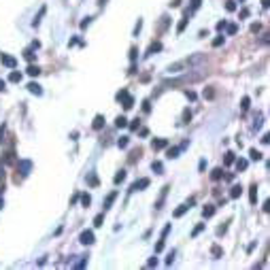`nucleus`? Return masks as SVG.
Instances as JSON below:
<instances>
[{"mask_svg": "<svg viewBox=\"0 0 270 270\" xmlns=\"http://www.w3.org/2000/svg\"><path fill=\"white\" fill-rule=\"evenodd\" d=\"M0 62H2L7 68H11V70L17 66V60L13 58V55H9V53H0Z\"/></svg>", "mask_w": 270, "mask_h": 270, "instance_id": "nucleus-5", "label": "nucleus"}, {"mask_svg": "<svg viewBox=\"0 0 270 270\" xmlns=\"http://www.w3.org/2000/svg\"><path fill=\"white\" fill-rule=\"evenodd\" d=\"M136 53H138V51H136V47H132V49H130V60H132V64L136 62Z\"/></svg>", "mask_w": 270, "mask_h": 270, "instance_id": "nucleus-42", "label": "nucleus"}, {"mask_svg": "<svg viewBox=\"0 0 270 270\" xmlns=\"http://www.w3.org/2000/svg\"><path fill=\"white\" fill-rule=\"evenodd\" d=\"M89 185H98V179H96V176H94V172L89 175Z\"/></svg>", "mask_w": 270, "mask_h": 270, "instance_id": "nucleus-49", "label": "nucleus"}, {"mask_svg": "<svg viewBox=\"0 0 270 270\" xmlns=\"http://www.w3.org/2000/svg\"><path fill=\"white\" fill-rule=\"evenodd\" d=\"M262 7H264V9H268V7H270V0H262Z\"/></svg>", "mask_w": 270, "mask_h": 270, "instance_id": "nucleus-55", "label": "nucleus"}, {"mask_svg": "<svg viewBox=\"0 0 270 270\" xmlns=\"http://www.w3.org/2000/svg\"><path fill=\"white\" fill-rule=\"evenodd\" d=\"M168 185H164V187H162V194H160V198H157V202H155V209H157V211H160V209H162V204H164V198H166V194H168Z\"/></svg>", "mask_w": 270, "mask_h": 270, "instance_id": "nucleus-10", "label": "nucleus"}, {"mask_svg": "<svg viewBox=\"0 0 270 270\" xmlns=\"http://www.w3.org/2000/svg\"><path fill=\"white\" fill-rule=\"evenodd\" d=\"M45 11H47V9H45V7H41V11H38V15H36V17H34V22H32V26H34V28H36L38 24H41V19H43V15H45Z\"/></svg>", "mask_w": 270, "mask_h": 270, "instance_id": "nucleus-23", "label": "nucleus"}, {"mask_svg": "<svg viewBox=\"0 0 270 270\" xmlns=\"http://www.w3.org/2000/svg\"><path fill=\"white\" fill-rule=\"evenodd\" d=\"M102 221H104V213H100V215H96V217H94V225H96V228H100Z\"/></svg>", "mask_w": 270, "mask_h": 270, "instance_id": "nucleus-32", "label": "nucleus"}, {"mask_svg": "<svg viewBox=\"0 0 270 270\" xmlns=\"http://www.w3.org/2000/svg\"><path fill=\"white\" fill-rule=\"evenodd\" d=\"M17 170L22 172V176H28L30 170H32V162H30V160H19V162H17Z\"/></svg>", "mask_w": 270, "mask_h": 270, "instance_id": "nucleus-3", "label": "nucleus"}, {"mask_svg": "<svg viewBox=\"0 0 270 270\" xmlns=\"http://www.w3.org/2000/svg\"><path fill=\"white\" fill-rule=\"evenodd\" d=\"M189 119H191V111L185 108V111H183V123H189Z\"/></svg>", "mask_w": 270, "mask_h": 270, "instance_id": "nucleus-34", "label": "nucleus"}, {"mask_svg": "<svg viewBox=\"0 0 270 270\" xmlns=\"http://www.w3.org/2000/svg\"><path fill=\"white\" fill-rule=\"evenodd\" d=\"M155 51H162V43H160V41H157V43H151V45H149L147 53H145V58H151Z\"/></svg>", "mask_w": 270, "mask_h": 270, "instance_id": "nucleus-8", "label": "nucleus"}, {"mask_svg": "<svg viewBox=\"0 0 270 270\" xmlns=\"http://www.w3.org/2000/svg\"><path fill=\"white\" fill-rule=\"evenodd\" d=\"M141 28H142V19H138V22H136V26H134V36L141 32Z\"/></svg>", "mask_w": 270, "mask_h": 270, "instance_id": "nucleus-43", "label": "nucleus"}, {"mask_svg": "<svg viewBox=\"0 0 270 270\" xmlns=\"http://www.w3.org/2000/svg\"><path fill=\"white\" fill-rule=\"evenodd\" d=\"M89 24H92V17H85V19H83V22H81V28H83V30H85V28H87V26H89Z\"/></svg>", "mask_w": 270, "mask_h": 270, "instance_id": "nucleus-45", "label": "nucleus"}, {"mask_svg": "<svg viewBox=\"0 0 270 270\" xmlns=\"http://www.w3.org/2000/svg\"><path fill=\"white\" fill-rule=\"evenodd\" d=\"M249 106H251V100H249V96H245V98L240 100V108H243V113L249 111Z\"/></svg>", "mask_w": 270, "mask_h": 270, "instance_id": "nucleus-30", "label": "nucleus"}, {"mask_svg": "<svg viewBox=\"0 0 270 270\" xmlns=\"http://www.w3.org/2000/svg\"><path fill=\"white\" fill-rule=\"evenodd\" d=\"M172 262H175V251H170V253H168V258H166V266H170Z\"/></svg>", "mask_w": 270, "mask_h": 270, "instance_id": "nucleus-41", "label": "nucleus"}, {"mask_svg": "<svg viewBox=\"0 0 270 270\" xmlns=\"http://www.w3.org/2000/svg\"><path fill=\"white\" fill-rule=\"evenodd\" d=\"M151 147H153V151L166 149V147H168V141H166V138H153V141H151Z\"/></svg>", "mask_w": 270, "mask_h": 270, "instance_id": "nucleus-6", "label": "nucleus"}, {"mask_svg": "<svg viewBox=\"0 0 270 270\" xmlns=\"http://www.w3.org/2000/svg\"><path fill=\"white\" fill-rule=\"evenodd\" d=\"M79 198H81V204L85 206V209H87V206L92 204V196H89V194H81Z\"/></svg>", "mask_w": 270, "mask_h": 270, "instance_id": "nucleus-22", "label": "nucleus"}, {"mask_svg": "<svg viewBox=\"0 0 270 270\" xmlns=\"http://www.w3.org/2000/svg\"><path fill=\"white\" fill-rule=\"evenodd\" d=\"M22 77H24V75H22V72L13 70L11 75H9V81H13V83H19V81H22Z\"/></svg>", "mask_w": 270, "mask_h": 270, "instance_id": "nucleus-20", "label": "nucleus"}, {"mask_svg": "<svg viewBox=\"0 0 270 270\" xmlns=\"http://www.w3.org/2000/svg\"><path fill=\"white\" fill-rule=\"evenodd\" d=\"M225 26H228V24H225V22H219V24H217V30L221 32V30H223V28H225Z\"/></svg>", "mask_w": 270, "mask_h": 270, "instance_id": "nucleus-53", "label": "nucleus"}, {"mask_svg": "<svg viewBox=\"0 0 270 270\" xmlns=\"http://www.w3.org/2000/svg\"><path fill=\"white\" fill-rule=\"evenodd\" d=\"M243 2H245V0H243Z\"/></svg>", "mask_w": 270, "mask_h": 270, "instance_id": "nucleus-59", "label": "nucleus"}, {"mask_svg": "<svg viewBox=\"0 0 270 270\" xmlns=\"http://www.w3.org/2000/svg\"><path fill=\"white\" fill-rule=\"evenodd\" d=\"M225 28H228V34H236L238 32V26L236 24H230V26H225Z\"/></svg>", "mask_w": 270, "mask_h": 270, "instance_id": "nucleus-37", "label": "nucleus"}, {"mask_svg": "<svg viewBox=\"0 0 270 270\" xmlns=\"http://www.w3.org/2000/svg\"><path fill=\"white\" fill-rule=\"evenodd\" d=\"M28 75H30V77H38V75H41V68H38V66H34V64H30V66H28Z\"/></svg>", "mask_w": 270, "mask_h": 270, "instance_id": "nucleus-19", "label": "nucleus"}, {"mask_svg": "<svg viewBox=\"0 0 270 270\" xmlns=\"http://www.w3.org/2000/svg\"><path fill=\"white\" fill-rule=\"evenodd\" d=\"M200 4H202V0H191V9H189V13H194Z\"/></svg>", "mask_w": 270, "mask_h": 270, "instance_id": "nucleus-39", "label": "nucleus"}, {"mask_svg": "<svg viewBox=\"0 0 270 270\" xmlns=\"http://www.w3.org/2000/svg\"><path fill=\"white\" fill-rule=\"evenodd\" d=\"M79 240H81V245H94V232L92 230H83L81 234H79Z\"/></svg>", "mask_w": 270, "mask_h": 270, "instance_id": "nucleus-4", "label": "nucleus"}, {"mask_svg": "<svg viewBox=\"0 0 270 270\" xmlns=\"http://www.w3.org/2000/svg\"><path fill=\"white\" fill-rule=\"evenodd\" d=\"M2 136H4V123L0 126V142H2Z\"/></svg>", "mask_w": 270, "mask_h": 270, "instance_id": "nucleus-56", "label": "nucleus"}, {"mask_svg": "<svg viewBox=\"0 0 270 270\" xmlns=\"http://www.w3.org/2000/svg\"><path fill=\"white\" fill-rule=\"evenodd\" d=\"M234 164H236V168H238V170H247V166H249V162L240 157V160H234Z\"/></svg>", "mask_w": 270, "mask_h": 270, "instance_id": "nucleus-26", "label": "nucleus"}, {"mask_svg": "<svg viewBox=\"0 0 270 270\" xmlns=\"http://www.w3.org/2000/svg\"><path fill=\"white\" fill-rule=\"evenodd\" d=\"M189 15H191V13H189V9H187L185 13H183V19H181V24H179V30H176L179 34H181V32L185 30V26H187V19H189Z\"/></svg>", "mask_w": 270, "mask_h": 270, "instance_id": "nucleus-12", "label": "nucleus"}, {"mask_svg": "<svg viewBox=\"0 0 270 270\" xmlns=\"http://www.w3.org/2000/svg\"><path fill=\"white\" fill-rule=\"evenodd\" d=\"M259 28H262L259 24H253V26H251V32H259Z\"/></svg>", "mask_w": 270, "mask_h": 270, "instance_id": "nucleus-52", "label": "nucleus"}, {"mask_svg": "<svg viewBox=\"0 0 270 270\" xmlns=\"http://www.w3.org/2000/svg\"><path fill=\"white\" fill-rule=\"evenodd\" d=\"M202 215H204L206 219H209V217H213V215H215V206H213V204H206V206L202 209Z\"/></svg>", "mask_w": 270, "mask_h": 270, "instance_id": "nucleus-17", "label": "nucleus"}, {"mask_svg": "<svg viewBox=\"0 0 270 270\" xmlns=\"http://www.w3.org/2000/svg\"><path fill=\"white\" fill-rule=\"evenodd\" d=\"M4 89H7V87H4V81L0 79V92H4Z\"/></svg>", "mask_w": 270, "mask_h": 270, "instance_id": "nucleus-57", "label": "nucleus"}, {"mask_svg": "<svg viewBox=\"0 0 270 270\" xmlns=\"http://www.w3.org/2000/svg\"><path fill=\"white\" fill-rule=\"evenodd\" d=\"M204 168H206V160H200V164H198V170H200V172H202Z\"/></svg>", "mask_w": 270, "mask_h": 270, "instance_id": "nucleus-50", "label": "nucleus"}, {"mask_svg": "<svg viewBox=\"0 0 270 270\" xmlns=\"http://www.w3.org/2000/svg\"><path fill=\"white\" fill-rule=\"evenodd\" d=\"M123 179H126V170H119L117 175H115V179H113V181H115V185H119Z\"/></svg>", "mask_w": 270, "mask_h": 270, "instance_id": "nucleus-31", "label": "nucleus"}, {"mask_svg": "<svg viewBox=\"0 0 270 270\" xmlns=\"http://www.w3.org/2000/svg\"><path fill=\"white\" fill-rule=\"evenodd\" d=\"M221 176H223V168H215V170L211 172V179H213V181H219Z\"/></svg>", "mask_w": 270, "mask_h": 270, "instance_id": "nucleus-25", "label": "nucleus"}, {"mask_svg": "<svg viewBox=\"0 0 270 270\" xmlns=\"http://www.w3.org/2000/svg\"><path fill=\"white\" fill-rule=\"evenodd\" d=\"M262 128V117H255V121H253V130H259Z\"/></svg>", "mask_w": 270, "mask_h": 270, "instance_id": "nucleus-44", "label": "nucleus"}, {"mask_svg": "<svg viewBox=\"0 0 270 270\" xmlns=\"http://www.w3.org/2000/svg\"><path fill=\"white\" fill-rule=\"evenodd\" d=\"M132 106H134V98H132V96H126V98H123V108L128 111Z\"/></svg>", "mask_w": 270, "mask_h": 270, "instance_id": "nucleus-29", "label": "nucleus"}, {"mask_svg": "<svg viewBox=\"0 0 270 270\" xmlns=\"http://www.w3.org/2000/svg\"><path fill=\"white\" fill-rule=\"evenodd\" d=\"M138 126H141V121H138V119H134V121L130 123V128H132V130H138Z\"/></svg>", "mask_w": 270, "mask_h": 270, "instance_id": "nucleus-48", "label": "nucleus"}, {"mask_svg": "<svg viewBox=\"0 0 270 270\" xmlns=\"http://www.w3.org/2000/svg\"><path fill=\"white\" fill-rule=\"evenodd\" d=\"M249 157H251L253 162H259V160H262V153H259L258 149H251V151H249Z\"/></svg>", "mask_w": 270, "mask_h": 270, "instance_id": "nucleus-28", "label": "nucleus"}, {"mask_svg": "<svg viewBox=\"0 0 270 270\" xmlns=\"http://www.w3.org/2000/svg\"><path fill=\"white\" fill-rule=\"evenodd\" d=\"M202 230H204V223H200V225H196V228H194V232H191V236H198L200 232H202Z\"/></svg>", "mask_w": 270, "mask_h": 270, "instance_id": "nucleus-40", "label": "nucleus"}, {"mask_svg": "<svg viewBox=\"0 0 270 270\" xmlns=\"http://www.w3.org/2000/svg\"><path fill=\"white\" fill-rule=\"evenodd\" d=\"M262 142H264V145H268V142H270V136H268V134H264V138H262Z\"/></svg>", "mask_w": 270, "mask_h": 270, "instance_id": "nucleus-54", "label": "nucleus"}, {"mask_svg": "<svg viewBox=\"0 0 270 270\" xmlns=\"http://www.w3.org/2000/svg\"><path fill=\"white\" fill-rule=\"evenodd\" d=\"M147 266H149V268H153V266H157V258H151L149 262H147Z\"/></svg>", "mask_w": 270, "mask_h": 270, "instance_id": "nucleus-46", "label": "nucleus"}, {"mask_svg": "<svg viewBox=\"0 0 270 270\" xmlns=\"http://www.w3.org/2000/svg\"><path fill=\"white\" fill-rule=\"evenodd\" d=\"M151 168H153L155 175H164V164H162V162H153Z\"/></svg>", "mask_w": 270, "mask_h": 270, "instance_id": "nucleus-18", "label": "nucleus"}, {"mask_svg": "<svg viewBox=\"0 0 270 270\" xmlns=\"http://www.w3.org/2000/svg\"><path fill=\"white\" fill-rule=\"evenodd\" d=\"M204 60V55H191V58H185V60H181V62H175V64H170L168 66V72L172 75V72H183L185 68H191L194 64H198V62H202Z\"/></svg>", "mask_w": 270, "mask_h": 270, "instance_id": "nucleus-1", "label": "nucleus"}, {"mask_svg": "<svg viewBox=\"0 0 270 270\" xmlns=\"http://www.w3.org/2000/svg\"><path fill=\"white\" fill-rule=\"evenodd\" d=\"M149 183H151V181H149L147 176H142V179H138V181H134V183L130 185V191H132V194H134V191H142L145 187H149Z\"/></svg>", "mask_w": 270, "mask_h": 270, "instance_id": "nucleus-2", "label": "nucleus"}, {"mask_svg": "<svg viewBox=\"0 0 270 270\" xmlns=\"http://www.w3.org/2000/svg\"><path fill=\"white\" fill-rule=\"evenodd\" d=\"M249 200H251V204H258V185L255 183L249 187Z\"/></svg>", "mask_w": 270, "mask_h": 270, "instance_id": "nucleus-11", "label": "nucleus"}, {"mask_svg": "<svg viewBox=\"0 0 270 270\" xmlns=\"http://www.w3.org/2000/svg\"><path fill=\"white\" fill-rule=\"evenodd\" d=\"M2 206H4V200L0 198V211H2Z\"/></svg>", "mask_w": 270, "mask_h": 270, "instance_id": "nucleus-58", "label": "nucleus"}, {"mask_svg": "<svg viewBox=\"0 0 270 270\" xmlns=\"http://www.w3.org/2000/svg\"><path fill=\"white\" fill-rule=\"evenodd\" d=\"M85 264H87V258H83L81 262H79V264H77V268H83V266H85Z\"/></svg>", "mask_w": 270, "mask_h": 270, "instance_id": "nucleus-51", "label": "nucleus"}, {"mask_svg": "<svg viewBox=\"0 0 270 270\" xmlns=\"http://www.w3.org/2000/svg\"><path fill=\"white\" fill-rule=\"evenodd\" d=\"M179 153H181V147H170V149L166 151V157H168V160H175V157H179Z\"/></svg>", "mask_w": 270, "mask_h": 270, "instance_id": "nucleus-13", "label": "nucleus"}, {"mask_svg": "<svg viewBox=\"0 0 270 270\" xmlns=\"http://www.w3.org/2000/svg\"><path fill=\"white\" fill-rule=\"evenodd\" d=\"M115 126H117V128H126V126H128V119L123 117V115H119V117L115 119Z\"/></svg>", "mask_w": 270, "mask_h": 270, "instance_id": "nucleus-27", "label": "nucleus"}, {"mask_svg": "<svg viewBox=\"0 0 270 270\" xmlns=\"http://www.w3.org/2000/svg\"><path fill=\"white\" fill-rule=\"evenodd\" d=\"M240 194H243V185H232L230 198H240Z\"/></svg>", "mask_w": 270, "mask_h": 270, "instance_id": "nucleus-16", "label": "nucleus"}, {"mask_svg": "<svg viewBox=\"0 0 270 270\" xmlns=\"http://www.w3.org/2000/svg\"><path fill=\"white\" fill-rule=\"evenodd\" d=\"M234 160H236V157H234V153H232V151H228V153H225V157H223V164H225V166H230V164H234Z\"/></svg>", "mask_w": 270, "mask_h": 270, "instance_id": "nucleus-24", "label": "nucleus"}, {"mask_svg": "<svg viewBox=\"0 0 270 270\" xmlns=\"http://www.w3.org/2000/svg\"><path fill=\"white\" fill-rule=\"evenodd\" d=\"M115 198H117V191H111V194H108V196L104 198V202H102L104 211H108V209H111V204H113V200H115Z\"/></svg>", "mask_w": 270, "mask_h": 270, "instance_id": "nucleus-9", "label": "nucleus"}, {"mask_svg": "<svg viewBox=\"0 0 270 270\" xmlns=\"http://www.w3.org/2000/svg\"><path fill=\"white\" fill-rule=\"evenodd\" d=\"M24 58L28 60V62H32V60H34V53H32V49H26V51H24Z\"/></svg>", "mask_w": 270, "mask_h": 270, "instance_id": "nucleus-36", "label": "nucleus"}, {"mask_svg": "<svg viewBox=\"0 0 270 270\" xmlns=\"http://www.w3.org/2000/svg\"><path fill=\"white\" fill-rule=\"evenodd\" d=\"M211 251H213V258H215V259H219V258L223 255V249H221L219 245H213V249H211Z\"/></svg>", "mask_w": 270, "mask_h": 270, "instance_id": "nucleus-21", "label": "nucleus"}, {"mask_svg": "<svg viewBox=\"0 0 270 270\" xmlns=\"http://www.w3.org/2000/svg\"><path fill=\"white\" fill-rule=\"evenodd\" d=\"M225 9H228V11H236V2L234 0H228V2H225Z\"/></svg>", "mask_w": 270, "mask_h": 270, "instance_id": "nucleus-38", "label": "nucleus"}, {"mask_svg": "<svg viewBox=\"0 0 270 270\" xmlns=\"http://www.w3.org/2000/svg\"><path fill=\"white\" fill-rule=\"evenodd\" d=\"M102 126H104V117H102V115H96L92 128H94V130H102Z\"/></svg>", "mask_w": 270, "mask_h": 270, "instance_id": "nucleus-15", "label": "nucleus"}, {"mask_svg": "<svg viewBox=\"0 0 270 270\" xmlns=\"http://www.w3.org/2000/svg\"><path fill=\"white\" fill-rule=\"evenodd\" d=\"M223 43H225V38H223V36H217V38L213 41V47H221Z\"/></svg>", "mask_w": 270, "mask_h": 270, "instance_id": "nucleus-35", "label": "nucleus"}, {"mask_svg": "<svg viewBox=\"0 0 270 270\" xmlns=\"http://www.w3.org/2000/svg\"><path fill=\"white\" fill-rule=\"evenodd\" d=\"M189 209H191L189 204H181V206H179V209H176V211L172 213V215H175V217H183V215H185V213H187Z\"/></svg>", "mask_w": 270, "mask_h": 270, "instance_id": "nucleus-14", "label": "nucleus"}, {"mask_svg": "<svg viewBox=\"0 0 270 270\" xmlns=\"http://www.w3.org/2000/svg\"><path fill=\"white\" fill-rule=\"evenodd\" d=\"M28 92L34 94V96H43V87H41L36 81H32V83H28Z\"/></svg>", "mask_w": 270, "mask_h": 270, "instance_id": "nucleus-7", "label": "nucleus"}, {"mask_svg": "<svg viewBox=\"0 0 270 270\" xmlns=\"http://www.w3.org/2000/svg\"><path fill=\"white\" fill-rule=\"evenodd\" d=\"M185 96H187L189 100H196V92H191V89H187V92H185Z\"/></svg>", "mask_w": 270, "mask_h": 270, "instance_id": "nucleus-47", "label": "nucleus"}, {"mask_svg": "<svg viewBox=\"0 0 270 270\" xmlns=\"http://www.w3.org/2000/svg\"><path fill=\"white\" fill-rule=\"evenodd\" d=\"M128 142H130V138H128V136H121V138H119V141H117L119 149H126V147H128Z\"/></svg>", "mask_w": 270, "mask_h": 270, "instance_id": "nucleus-33", "label": "nucleus"}]
</instances>
